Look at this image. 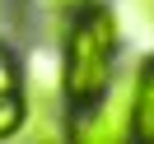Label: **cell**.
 I'll list each match as a JSON object with an SVG mask.
<instances>
[{"label": "cell", "instance_id": "2", "mask_svg": "<svg viewBox=\"0 0 154 144\" xmlns=\"http://www.w3.org/2000/svg\"><path fill=\"white\" fill-rule=\"evenodd\" d=\"M84 112L89 116L75 125L79 140H126L131 135V88H122L117 98H98Z\"/></svg>", "mask_w": 154, "mask_h": 144}, {"label": "cell", "instance_id": "5", "mask_svg": "<svg viewBox=\"0 0 154 144\" xmlns=\"http://www.w3.org/2000/svg\"><path fill=\"white\" fill-rule=\"evenodd\" d=\"M19 88V65H14V56L5 47H0V93H14Z\"/></svg>", "mask_w": 154, "mask_h": 144}, {"label": "cell", "instance_id": "3", "mask_svg": "<svg viewBox=\"0 0 154 144\" xmlns=\"http://www.w3.org/2000/svg\"><path fill=\"white\" fill-rule=\"evenodd\" d=\"M131 135L154 140V56L140 60L135 84H131Z\"/></svg>", "mask_w": 154, "mask_h": 144}, {"label": "cell", "instance_id": "6", "mask_svg": "<svg viewBox=\"0 0 154 144\" xmlns=\"http://www.w3.org/2000/svg\"><path fill=\"white\" fill-rule=\"evenodd\" d=\"M135 10H140V19L154 28V0H135Z\"/></svg>", "mask_w": 154, "mask_h": 144}, {"label": "cell", "instance_id": "1", "mask_svg": "<svg viewBox=\"0 0 154 144\" xmlns=\"http://www.w3.org/2000/svg\"><path fill=\"white\" fill-rule=\"evenodd\" d=\"M112 60H117V14L98 0L70 14L66 56H61V84L75 112L94 107L112 88Z\"/></svg>", "mask_w": 154, "mask_h": 144}, {"label": "cell", "instance_id": "4", "mask_svg": "<svg viewBox=\"0 0 154 144\" xmlns=\"http://www.w3.org/2000/svg\"><path fill=\"white\" fill-rule=\"evenodd\" d=\"M23 125V102L14 93H0V140H5V135H14Z\"/></svg>", "mask_w": 154, "mask_h": 144}]
</instances>
